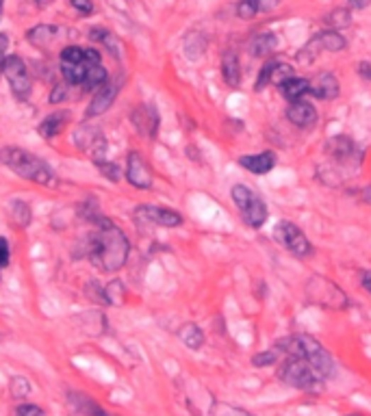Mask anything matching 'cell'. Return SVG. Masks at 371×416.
Listing matches in <instances>:
<instances>
[{
    "mask_svg": "<svg viewBox=\"0 0 371 416\" xmlns=\"http://www.w3.org/2000/svg\"><path fill=\"white\" fill-rule=\"evenodd\" d=\"M118 94H120V83H106L92 98V102H89V106L85 111V118L92 120V118H98V116H102V113H106L111 108V104L116 102Z\"/></svg>",
    "mask_w": 371,
    "mask_h": 416,
    "instance_id": "9a60e30c",
    "label": "cell"
},
{
    "mask_svg": "<svg viewBox=\"0 0 371 416\" xmlns=\"http://www.w3.org/2000/svg\"><path fill=\"white\" fill-rule=\"evenodd\" d=\"M180 340H182V345L184 347H189V349H200L204 345V332L196 325V323H187V325H182L180 332H178Z\"/></svg>",
    "mask_w": 371,
    "mask_h": 416,
    "instance_id": "d4e9b609",
    "label": "cell"
},
{
    "mask_svg": "<svg viewBox=\"0 0 371 416\" xmlns=\"http://www.w3.org/2000/svg\"><path fill=\"white\" fill-rule=\"evenodd\" d=\"M358 77L365 81H371V61H360L358 63Z\"/></svg>",
    "mask_w": 371,
    "mask_h": 416,
    "instance_id": "7bdbcfd3",
    "label": "cell"
},
{
    "mask_svg": "<svg viewBox=\"0 0 371 416\" xmlns=\"http://www.w3.org/2000/svg\"><path fill=\"white\" fill-rule=\"evenodd\" d=\"M96 165H98V169L102 172V176L104 178H109L111 182H120V178H122V172H120V167L116 165V163H109V161H96Z\"/></svg>",
    "mask_w": 371,
    "mask_h": 416,
    "instance_id": "e575fe53",
    "label": "cell"
},
{
    "mask_svg": "<svg viewBox=\"0 0 371 416\" xmlns=\"http://www.w3.org/2000/svg\"><path fill=\"white\" fill-rule=\"evenodd\" d=\"M323 24L328 26V30H339L343 26H350L352 24V9H335V11L326 13Z\"/></svg>",
    "mask_w": 371,
    "mask_h": 416,
    "instance_id": "83f0119b",
    "label": "cell"
},
{
    "mask_svg": "<svg viewBox=\"0 0 371 416\" xmlns=\"http://www.w3.org/2000/svg\"><path fill=\"white\" fill-rule=\"evenodd\" d=\"M124 301V284L120 280H113L104 286V304L120 306Z\"/></svg>",
    "mask_w": 371,
    "mask_h": 416,
    "instance_id": "4dcf8cb0",
    "label": "cell"
},
{
    "mask_svg": "<svg viewBox=\"0 0 371 416\" xmlns=\"http://www.w3.org/2000/svg\"><path fill=\"white\" fill-rule=\"evenodd\" d=\"M11 393H13L16 399H24L31 393V384L24 380V377H13V380H11Z\"/></svg>",
    "mask_w": 371,
    "mask_h": 416,
    "instance_id": "d590c367",
    "label": "cell"
},
{
    "mask_svg": "<svg viewBox=\"0 0 371 416\" xmlns=\"http://www.w3.org/2000/svg\"><path fill=\"white\" fill-rule=\"evenodd\" d=\"M11 258V249H9V241L0 237V269H5Z\"/></svg>",
    "mask_w": 371,
    "mask_h": 416,
    "instance_id": "f35d334b",
    "label": "cell"
},
{
    "mask_svg": "<svg viewBox=\"0 0 371 416\" xmlns=\"http://www.w3.org/2000/svg\"><path fill=\"white\" fill-rule=\"evenodd\" d=\"M102 63V55L94 48L67 46L61 50V72L70 85H83L87 69Z\"/></svg>",
    "mask_w": 371,
    "mask_h": 416,
    "instance_id": "277c9868",
    "label": "cell"
},
{
    "mask_svg": "<svg viewBox=\"0 0 371 416\" xmlns=\"http://www.w3.org/2000/svg\"><path fill=\"white\" fill-rule=\"evenodd\" d=\"M133 126L137 128L139 135H143L145 139H155L159 133V113L153 104H141L133 111Z\"/></svg>",
    "mask_w": 371,
    "mask_h": 416,
    "instance_id": "4fadbf2b",
    "label": "cell"
},
{
    "mask_svg": "<svg viewBox=\"0 0 371 416\" xmlns=\"http://www.w3.org/2000/svg\"><path fill=\"white\" fill-rule=\"evenodd\" d=\"M70 5L77 9L81 16H89V13H94V3L92 0H70Z\"/></svg>",
    "mask_w": 371,
    "mask_h": 416,
    "instance_id": "74e56055",
    "label": "cell"
},
{
    "mask_svg": "<svg viewBox=\"0 0 371 416\" xmlns=\"http://www.w3.org/2000/svg\"><path fill=\"white\" fill-rule=\"evenodd\" d=\"M339 91H341L339 81L332 72H323V74H319V77H315L311 81V89H309V94L319 100H335L339 96Z\"/></svg>",
    "mask_w": 371,
    "mask_h": 416,
    "instance_id": "e0dca14e",
    "label": "cell"
},
{
    "mask_svg": "<svg viewBox=\"0 0 371 416\" xmlns=\"http://www.w3.org/2000/svg\"><path fill=\"white\" fill-rule=\"evenodd\" d=\"M239 165L256 176H263L274 169L276 165V154L274 152H261V154H245L239 159Z\"/></svg>",
    "mask_w": 371,
    "mask_h": 416,
    "instance_id": "d6986e66",
    "label": "cell"
},
{
    "mask_svg": "<svg viewBox=\"0 0 371 416\" xmlns=\"http://www.w3.org/2000/svg\"><path fill=\"white\" fill-rule=\"evenodd\" d=\"M274 65H276V59H270L263 67H261V72H258V79H256V91H263L267 85H272V69H274Z\"/></svg>",
    "mask_w": 371,
    "mask_h": 416,
    "instance_id": "836d02e7",
    "label": "cell"
},
{
    "mask_svg": "<svg viewBox=\"0 0 371 416\" xmlns=\"http://www.w3.org/2000/svg\"><path fill=\"white\" fill-rule=\"evenodd\" d=\"M348 3H350V9L360 11V9H367L371 5V0H348Z\"/></svg>",
    "mask_w": 371,
    "mask_h": 416,
    "instance_id": "ee69618b",
    "label": "cell"
},
{
    "mask_svg": "<svg viewBox=\"0 0 371 416\" xmlns=\"http://www.w3.org/2000/svg\"><path fill=\"white\" fill-rule=\"evenodd\" d=\"M221 77H224V83L233 89L241 85V63L235 50H224V55H221Z\"/></svg>",
    "mask_w": 371,
    "mask_h": 416,
    "instance_id": "ac0fdd59",
    "label": "cell"
},
{
    "mask_svg": "<svg viewBox=\"0 0 371 416\" xmlns=\"http://www.w3.org/2000/svg\"><path fill=\"white\" fill-rule=\"evenodd\" d=\"M348 416H360V414H348Z\"/></svg>",
    "mask_w": 371,
    "mask_h": 416,
    "instance_id": "681fc988",
    "label": "cell"
},
{
    "mask_svg": "<svg viewBox=\"0 0 371 416\" xmlns=\"http://www.w3.org/2000/svg\"><path fill=\"white\" fill-rule=\"evenodd\" d=\"M63 100H67V87L55 85V87H52V94H50V102H52V104H59V102H63Z\"/></svg>",
    "mask_w": 371,
    "mask_h": 416,
    "instance_id": "b9f144b4",
    "label": "cell"
},
{
    "mask_svg": "<svg viewBox=\"0 0 371 416\" xmlns=\"http://www.w3.org/2000/svg\"><path fill=\"white\" fill-rule=\"evenodd\" d=\"M126 178L137 189H150L153 186V172H150V167H148V163L143 161V157L139 152H131L128 154Z\"/></svg>",
    "mask_w": 371,
    "mask_h": 416,
    "instance_id": "5bb4252c",
    "label": "cell"
},
{
    "mask_svg": "<svg viewBox=\"0 0 371 416\" xmlns=\"http://www.w3.org/2000/svg\"><path fill=\"white\" fill-rule=\"evenodd\" d=\"M360 284L367 293H371V271H362L360 274Z\"/></svg>",
    "mask_w": 371,
    "mask_h": 416,
    "instance_id": "f6af8a7d",
    "label": "cell"
},
{
    "mask_svg": "<svg viewBox=\"0 0 371 416\" xmlns=\"http://www.w3.org/2000/svg\"><path fill=\"white\" fill-rule=\"evenodd\" d=\"M106 416H111V414H106Z\"/></svg>",
    "mask_w": 371,
    "mask_h": 416,
    "instance_id": "f907efd6",
    "label": "cell"
},
{
    "mask_svg": "<svg viewBox=\"0 0 371 416\" xmlns=\"http://www.w3.org/2000/svg\"><path fill=\"white\" fill-rule=\"evenodd\" d=\"M135 217L145 223L161 225V228H178V225H182V217L176 210L163 206H139Z\"/></svg>",
    "mask_w": 371,
    "mask_h": 416,
    "instance_id": "7c38bea8",
    "label": "cell"
},
{
    "mask_svg": "<svg viewBox=\"0 0 371 416\" xmlns=\"http://www.w3.org/2000/svg\"><path fill=\"white\" fill-rule=\"evenodd\" d=\"M360 200H362L365 204H371V186L360 189Z\"/></svg>",
    "mask_w": 371,
    "mask_h": 416,
    "instance_id": "bcb514c9",
    "label": "cell"
},
{
    "mask_svg": "<svg viewBox=\"0 0 371 416\" xmlns=\"http://www.w3.org/2000/svg\"><path fill=\"white\" fill-rule=\"evenodd\" d=\"M278 377L291 388L298 390H315L319 386V377L311 369V364L302 358H284V362L278 369Z\"/></svg>",
    "mask_w": 371,
    "mask_h": 416,
    "instance_id": "5b68a950",
    "label": "cell"
},
{
    "mask_svg": "<svg viewBox=\"0 0 371 416\" xmlns=\"http://www.w3.org/2000/svg\"><path fill=\"white\" fill-rule=\"evenodd\" d=\"M287 120L298 126V128H311L315 126L317 122V108L306 102V100H295V102H289V108H287Z\"/></svg>",
    "mask_w": 371,
    "mask_h": 416,
    "instance_id": "2e32d148",
    "label": "cell"
},
{
    "mask_svg": "<svg viewBox=\"0 0 371 416\" xmlns=\"http://www.w3.org/2000/svg\"><path fill=\"white\" fill-rule=\"evenodd\" d=\"M106 69L102 67V63H98V65H92L89 69H87V77H85V81H83V89L85 91H98V89H102L104 85H106Z\"/></svg>",
    "mask_w": 371,
    "mask_h": 416,
    "instance_id": "4316f807",
    "label": "cell"
},
{
    "mask_svg": "<svg viewBox=\"0 0 371 416\" xmlns=\"http://www.w3.org/2000/svg\"><path fill=\"white\" fill-rule=\"evenodd\" d=\"M270 5L263 0H239L237 3V16L241 20H252L258 11H267Z\"/></svg>",
    "mask_w": 371,
    "mask_h": 416,
    "instance_id": "f1b7e54d",
    "label": "cell"
},
{
    "mask_svg": "<svg viewBox=\"0 0 371 416\" xmlns=\"http://www.w3.org/2000/svg\"><path fill=\"white\" fill-rule=\"evenodd\" d=\"M55 33L57 28L55 26H48V24H40V26H35L26 33L28 37V42L37 48H48L55 40Z\"/></svg>",
    "mask_w": 371,
    "mask_h": 416,
    "instance_id": "cb8c5ba5",
    "label": "cell"
},
{
    "mask_svg": "<svg viewBox=\"0 0 371 416\" xmlns=\"http://www.w3.org/2000/svg\"><path fill=\"white\" fill-rule=\"evenodd\" d=\"M309 295L311 299H315L319 306H326V308H335V310H343L348 306V297L345 293L337 286L332 284L330 280L326 278H319L315 276L309 284Z\"/></svg>",
    "mask_w": 371,
    "mask_h": 416,
    "instance_id": "52a82bcc",
    "label": "cell"
},
{
    "mask_svg": "<svg viewBox=\"0 0 371 416\" xmlns=\"http://www.w3.org/2000/svg\"><path fill=\"white\" fill-rule=\"evenodd\" d=\"M7 48H9V37H7V33H0V72H5Z\"/></svg>",
    "mask_w": 371,
    "mask_h": 416,
    "instance_id": "ab89813d",
    "label": "cell"
},
{
    "mask_svg": "<svg viewBox=\"0 0 371 416\" xmlns=\"http://www.w3.org/2000/svg\"><path fill=\"white\" fill-rule=\"evenodd\" d=\"M282 358V354L276 349V347H272V349H267V352H261V354H256L254 358H252V364L256 366V369H263V366H272V364H278V360Z\"/></svg>",
    "mask_w": 371,
    "mask_h": 416,
    "instance_id": "d6a6232c",
    "label": "cell"
},
{
    "mask_svg": "<svg viewBox=\"0 0 371 416\" xmlns=\"http://www.w3.org/2000/svg\"><path fill=\"white\" fill-rule=\"evenodd\" d=\"M74 143H77L81 152L92 154L94 161H102V157L106 152V139H104L102 130L92 124H83L74 130Z\"/></svg>",
    "mask_w": 371,
    "mask_h": 416,
    "instance_id": "9c48e42d",
    "label": "cell"
},
{
    "mask_svg": "<svg viewBox=\"0 0 371 416\" xmlns=\"http://www.w3.org/2000/svg\"><path fill=\"white\" fill-rule=\"evenodd\" d=\"M55 3V0H35V5L40 7V9H46V7H50Z\"/></svg>",
    "mask_w": 371,
    "mask_h": 416,
    "instance_id": "7dc6e473",
    "label": "cell"
},
{
    "mask_svg": "<svg viewBox=\"0 0 371 416\" xmlns=\"http://www.w3.org/2000/svg\"><path fill=\"white\" fill-rule=\"evenodd\" d=\"M0 163L7 165L24 180L37 182L42 186H57V174L52 172V167L22 147H3L0 150Z\"/></svg>",
    "mask_w": 371,
    "mask_h": 416,
    "instance_id": "3957f363",
    "label": "cell"
},
{
    "mask_svg": "<svg viewBox=\"0 0 371 416\" xmlns=\"http://www.w3.org/2000/svg\"><path fill=\"white\" fill-rule=\"evenodd\" d=\"M72 399V405L77 407V412L81 414V416H106V412L98 405V403H94L87 395H70Z\"/></svg>",
    "mask_w": 371,
    "mask_h": 416,
    "instance_id": "484cf974",
    "label": "cell"
},
{
    "mask_svg": "<svg viewBox=\"0 0 371 416\" xmlns=\"http://www.w3.org/2000/svg\"><path fill=\"white\" fill-rule=\"evenodd\" d=\"M278 46V40L274 33H258L250 40V52L254 57H267L276 50Z\"/></svg>",
    "mask_w": 371,
    "mask_h": 416,
    "instance_id": "7402d4cb",
    "label": "cell"
},
{
    "mask_svg": "<svg viewBox=\"0 0 371 416\" xmlns=\"http://www.w3.org/2000/svg\"><path fill=\"white\" fill-rule=\"evenodd\" d=\"M326 152H328V157H332V159L343 163V165L360 163V150H358V145L350 137H345V135L330 137L328 143H326Z\"/></svg>",
    "mask_w": 371,
    "mask_h": 416,
    "instance_id": "8fae6325",
    "label": "cell"
},
{
    "mask_svg": "<svg viewBox=\"0 0 371 416\" xmlns=\"http://www.w3.org/2000/svg\"><path fill=\"white\" fill-rule=\"evenodd\" d=\"M311 89V81L309 79H298V77H293L289 81H284L280 85V94L289 100V102H295V100H302Z\"/></svg>",
    "mask_w": 371,
    "mask_h": 416,
    "instance_id": "603a6c76",
    "label": "cell"
},
{
    "mask_svg": "<svg viewBox=\"0 0 371 416\" xmlns=\"http://www.w3.org/2000/svg\"><path fill=\"white\" fill-rule=\"evenodd\" d=\"M276 239L298 258H309L313 254V245L309 237L293 221H280L276 225Z\"/></svg>",
    "mask_w": 371,
    "mask_h": 416,
    "instance_id": "ba28073f",
    "label": "cell"
},
{
    "mask_svg": "<svg viewBox=\"0 0 371 416\" xmlns=\"http://www.w3.org/2000/svg\"><path fill=\"white\" fill-rule=\"evenodd\" d=\"M241 215H243V219H245V223L250 225V228H261V225L267 221V206H265V202L261 200V198H254L252 202H250V206L245 208V210H241Z\"/></svg>",
    "mask_w": 371,
    "mask_h": 416,
    "instance_id": "44dd1931",
    "label": "cell"
},
{
    "mask_svg": "<svg viewBox=\"0 0 371 416\" xmlns=\"http://www.w3.org/2000/svg\"><path fill=\"white\" fill-rule=\"evenodd\" d=\"M9 213H11L13 223H16V225H20V228H26V225L31 223L33 213H31V208H28V204H26V202H22V200L11 202V204H9Z\"/></svg>",
    "mask_w": 371,
    "mask_h": 416,
    "instance_id": "f546056e",
    "label": "cell"
},
{
    "mask_svg": "<svg viewBox=\"0 0 371 416\" xmlns=\"http://www.w3.org/2000/svg\"><path fill=\"white\" fill-rule=\"evenodd\" d=\"M254 198H256V193L252 191L250 186H245V184H235L233 186V200H235V204H237L239 210H245Z\"/></svg>",
    "mask_w": 371,
    "mask_h": 416,
    "instance_id": "1f68e13d",
    "label": "cell"
},
{
    "mask_svg": "<svg viewBox=\"0 0 371 416\" xmlns=\"http://www.w3.org/2000/svg\"><path fill=\"white\" fill-rule=\"evenodd\" d=\"M89 241H92L87 247L89 260L100 271L113 274V271H120L126 264L131 243L126 235L120 228H116L111 221L100 225V228L89 237Z\"/></svg>",
    "mask_w": 371,
    "mask_h": 416,
    "instance_id": "6da1fadb",
    "label": "cell"
},
{
    "mask_svg": "<svg viewBox=\"0 0 371 416\" xmlns=\"http://www.w3.org/2000/svg\"><path fill=\"white\" fill-rule=\"evenodd\" d=\"M3 5H5V0H0V16H3Z\"/></svg>",
    "mask_w": 371,
    "mask_h": 416,
    "instance_id": "c3c4849f",
    "label": "cell"
},
{
    "mask_svg": "<svg viewBox=\"0 0 371 416\" xmlns=\"http://www.w3.org/2000/svg\"><path fill=\"white\" fill-rule=\"evenodd\" d=\"M16 416H44V410L35 403H24L16 410Z\"/></svg>",
    "mask_w": 371,
    "mask_h": 416,
    "instance_id": "8d00e7d4",
    "label": "cell"
},
{
    "mask_svg": "<svg viewBox=\"0 0 371 416\" xmlns=\"http://www.w3.org/2000/svg\"><path fill=\"white\" fill-rule=\"evenodd\" d=\"M284 358H302L311 364V369L317 373L319 380H328V377H335L337 364L332 360V356L323 349L321 343H317L311 336H287L280 338L274 345Z\"/></svg>",
    "mask_w": 371,
    "mask_h": 416,
    "instance_id": "7a4b0ae2",
    "label": "cell"
},
{
    "mask_svg": "<svg viewBox=\"0 0 371 416\" xmlns=\"http://www.w3.org/2000/svg\"><path fill=\"white\" fill-rule=\"evenodd\" d=\"M67 122H70V111H57V113H52V116H48L37 130H40V135L44 139H52L63 133Z\"/></svg>",
    "mask_w": 371,
    "mask_h": 416,
    "instance_id": "ffe728a7",
    "label": "cell"
},
{
    "mask_svg": "<svg viewBox=\"0 0 371 416\" xmlns=\"http://www.w3.org/2000/svg\"><path fill=\"white\" fill-rule=\"evenodd\" d=\"M215 416H252V414H248V412H243V410H239V407L219 405L217 412H215Z\"/></svg>",
    "mask_w": 371,
    "mask_h": 416,
    "instance_id": "60d3db41",
    "label": "cell"
},
{
    "mask_svg": "<svg viewBox=\"0 0 371 416\" xmlns=\"http://www.w3.org/2000/svg\"><path fill=\"white\" fill-rule=\"evenodd\" d=\"M5 77L11 85V91L18 100H26L28 94H31V77H28V69H26V63L22 57L18 55H11L7 57L5 61Z\"/></svg>",
    "mask_w": 371,
    "mask_h": 416,
    "instance_id": "30bf717a",
    "label": "cell"
},
{
    "mask_svg": "<svg viewBox=\"0 0 371 416\" xmlns=\"http://www.w3.org/2000/svg\"><path fill=\"white\" fill-rule=\"evenodd\" d=\"M345 48H348V42L339 30H319L304 44V48H300L298 61L313 63L317 55L321 52H343Z\"/></svg>",
    "mask_w": 371,
    "mask_h": 416,
    "instance_id": "8992f818",
    "label": "cell"
}]
</instances>
